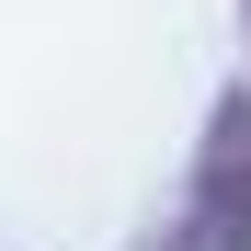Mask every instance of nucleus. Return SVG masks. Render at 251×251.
<instances>
[{
    "label": "nucleus",
    "instance_id": "obj_1",
    "mask_svg": "<svg viewBox=\"0 0 251 251\" xmlns=\"http://www.w3.org/2000/svg\"><path fill=\"white\" fill-rule=\"evenodd\" d=\"M172 251H251V80L217 92L194 149V205L172 217Z\"/></svg>",
    "mask_w": 251,
    "mask_h": 251
}]
</instances>
